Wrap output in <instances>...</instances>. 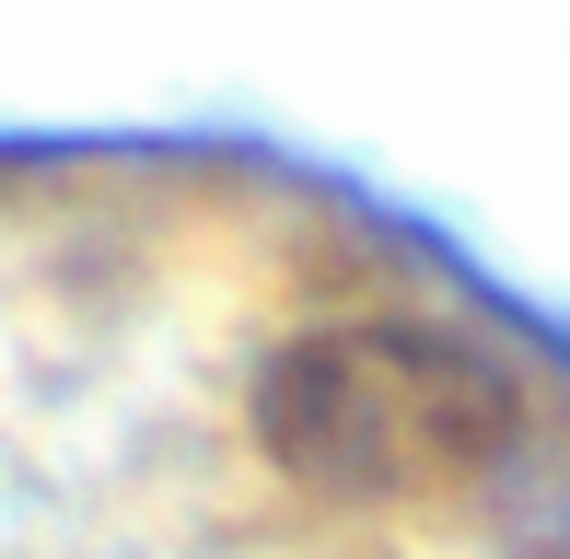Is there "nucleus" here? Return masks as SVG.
<instances>
[{"instance_id":"nucleus-1","label":"nucleus","mask_w":570,"mask_h":559,"mask_svg":"<svg viewBox=\"0 0 570 559\" xmlns=\"http://www.w3.org/2000/svg\"><path fill=\"white\" fill-rule=\"evenodd\" d=\"M256 443L303 501L431 513L501 478L524 443V385L443 315H326L256 373Z\"/></svg>"}]
</instances>
